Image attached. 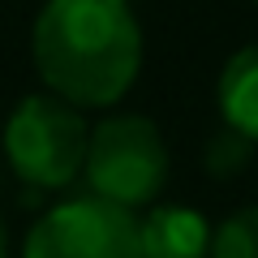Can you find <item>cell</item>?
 Wrapping results in <instances>:
<instances>
[{
  "instance_id": "8992f818",
  "label": "cell",
  "mask_w": 258,
  "mask_h": 258,
  "mask_svg": "<svg viewBox=\"0 0 258 258\" xmlns=\"http://www.w3.org/2000/svg\"><path fill=\"white\" fill-rule=\"evenodd\" d=\"M220 116L258 142V43H245L228 56L220 74Z\"/></svg>"
},
{
  "instance_id": "30bf717a",
  "label": "cell",
  "mask_w": 258,
  "mask_h": 258,
  "mask_svg": "<svg viewBox=\"0 0 258 258\" xmlns=\"http://www.w3.org/2000/svg\"><path fill=\"white\" fill-rule=\"evenodd\" d=\"M254 5H258V0H254Z\"/></svg>"
},
{
  "instance_id": "6da1fadb",
  "label": "cell",
  "mask_w": 258,
  "mask_h": 258,
  "mask_svg": "<svg viewBox=\"0 0 258 258\" xmlns=\"http://www.w3.org/2000/svg\"><path fill=\"white\" fill-rule=\"evenodd\" d=\"M43 86L74 108H112L142 69V26L129 0H47L30 30Z\"/></svg>"
},
{
  "instance_id": "ba28073f",
  "label": "cell",
  "mask_w": 258,
  "mask_h": 258,
  "mask_svg": "<svg viewBox=\"0 0 258 258\" xmlns=\"http://www.w3.org/2000/svg\"><path fill=\"white\" fill-rule=\"evenodd\" d=\"M211 258H258V207L232 211L211 232Z\"/></svg>"
},
{
  "instance_id": "7a4b0ae2",
  "label": "cell",
  "mask_w": 258,
  "mask_h": 258,
  "mask_svg": "<svg viewBox=\"0 0 258 258\" xmlns=\"http://www.w3.org/2000/svg\"><path fill=\"white\" fill-rule=\"evenodd\" d=\"M86 138L91 129L74 103L56 95H26L5 120V159L30 194L64 189L82 172Z\"/></svg>"
},
{
  "instance_id": "3957f363",
  "label": "cell",
  "mask_w": 258,
  "mask_h": 258,
  "mask_svg": "<svg viewBox=\"0 0 258 258\" xmlns=\"http://www.w3.org/2000/svg\"><path fill=\"white\" fill-rule=\"evenodd\" d=\"M82 172L91 194L108 198L116 207H147L159 198L168 181V147L151 116H108L86 138Z\"/></svg>"
},
{
  "instance_id": "277c9868",
  "label": "cell",
  "mask_w": 258,
  "mask_h": 258,
  "mask_svg": "<svg viewBox=\"0 0 258 258\" xmlns=\"http://www.w3.org/2000/svg\"><path fill=\"white\" fill-rule=\"evenodd\" d=\"M22 258H142L138 215L99 194L56 203L26 232Z\"/></svg>"
},
{
  "instance_id": "9c48e42d",
  "label": "cell",
  "mask_w": 258,
  "mask_h": 258,
  "mask_svg": "<svg viewBox=\"0 0 258 258\" xmlns=\"http://www.w3.org/2000/svg\"><path fill=\"white\" fill-rule=\"evenodd\" d=\"M0 258H9V237H5V224H0Z\"/></svg>"
},
{
  "instance_id": "5b68a950",
  "label": "cell",
  "mask_w": 258,
  "mask_h": 258,
  "mask_svg": "<svg viewBox=\"0 0 258 258\" xmlns=\"http://www.w3.org/2000/svg\"><path fill=\"white\" fill-rule=\"evenodd\" d=\"M138 249L142 258H207L211 224L194 207H151L138 220Z\"/></svg>"
},
{
  "instance_id": "52a82bcc",
  "label": "cell",
  "mask_w": 258,
  "mask_h": 258,
  "mask_svg": "<svg viewBox=\"0 0 258 258\" xmlns=\"http://www.w3.org/2000/svg\"><path fill=\"white\" fill-rule=\"evenodd\" d=\"M254 151H258L254 138H245L241 129H232V125L220 120V129H215L211 138H207V147H203V172L215 176V181H232V176H241L254 164Z\"/></svg>"
}]
</instances>
